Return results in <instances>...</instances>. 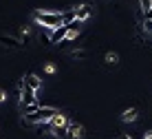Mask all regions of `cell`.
<instances>
[{"label":"cell","mask_w":152,"mask_h":139,"mask_svg":"<svg viewBox=\"0 0 152 139\" xmlns=\"http://www.w3.org/2000/svg\"><path fill=\"white\" fill-rule=\"evenodd\" d=\"M55 139H69V128H51Z\"/></svg>","instance_id":"obj_11"},{"label":"cell","mask_w":152,"mask_h":139,"mask_svg":"<svg viewBox=\"0 0 152 139\" xmlns=\"http://www.w3.org/2000/svg\"><path fill=\"white\" fill-rule=\"evenodd\" d=\"M55 71V66H53V64H46V73H49V75H51V73H53Z\"/></svg>","instance_id":"obj_16"},{"label":"cell","mask_w":152,"mask_h":139,"mask_svg":"<svg viewBox=\"0 0 152 139\" xmlns=\"http://www.w3.org/2000/svg\"><path fill=\"white\" fill-rule=\"evenodd\" d=\"M57 115V108L53 106H40L33 115H27L22 119V124H31V126H40V124H49L51 119Z\"/></svg>","instance_id":"obj_2"},{"label":"cell","mask_w":152,"mask_h":139,"mask_svg":"<svg viewBox=\"0 0 152 139\" xmlns=\"http://www.w3.org/2000/svg\"><path fill=\"white\" fill-rule=\"evenodd\" d=\"M2 101H7V90L0 88V104H2Z\"/></svg>","instance_id":"obj_15"},{"label":"cell","mask_w":152,"mask_h":139,"mask_svg":"<svg viewBox=\"0 0 152 139\" xmlns=\"http://www.w3.org/2000/svg\"><path fill=\"white\" fill-rule=\"evenodd\" d=\"M66 35H69V26H66V24H62V26H57V29L51 31V38H49V42H51V44L64 42V40H66Z\"/></svg>","instance_id":"obj_4"},{"label":"cell","mask_w":152,"mask_h":139,"mask_svg":"<svg viewBox=\"0 0 152 139\" xmlns=\"http://www.w3.org/2000/svg\"><path fill=\"white\" fill-rule=\"evenodd\" d=\"M139 2H141V11H143V15L148 11H152V0H139Z\"/></svg>","instance_id":"obj_13"},{"label":"cell","mask_w":152,"mask_h":139,"mask_svg":"<svg viewBox=\"0 0 152 139\" xmlns=\"http://www.w3.org/2000/svg\"><path fill=\"white\" fill-rule=\"evenodd\" d=\"M24 86L33 88L35 93H38V90H40V86H42V79H40L38 75H33V73H29V75L24 77Z\"/></svg>","instance_id":"obj_8"},{"label":"cell","mask_w":152,"mask_h":139,"mask_svg":"<svg viewBox=\"0 0 152 139\" xmlns=\"http://www.w3.org/2000/svg\"><path fill=\"white\" fill-rule=\"evenodd\" d=\"M137 115H139V110H137V108H126L124 113H121V121L130 124V121H134V119H137Z\"/></svg>","instance_id":"obj_9"},{"label":"cell","mask_w":152,"mask_h":139,"mask_svg":"<svg viewBox=\"0 0 152 139\" xmlns=\"http://www.w3.org/2000/svg\"><path fill=\"white\" fill-rule=\"evenodd\" d=\"M71 57H75V60H86V57H88V51L75 49V51H71Z\"/></svg>","instance_id":"obj_12"},{"label":"cell","mask_w":152,"mask_h":139,"mask_svg":"<svg viewBox=\"0 0 152 139\" xmlns=\"http://www.w3.org/2000/svg\"><path fill=\"white\" fill-rule=\"evenodd\" d=\"M91 13H93V7H91V4H82V7L75 9V20H77V22H84V20L91 18Z\"/></svg>","instance_id":"obj_7"},{"label":"cell","mask_w":152,"mask_h":139,"mask_svg":"<svg viewBox=\"0 0 152 139\" xmlns=\"http://www.w3.org/2000/svg\"><path fill=\"white\" fill-rule=\"evenodd\" d=\"M35 95H38V93H35L33 88L24 86L22 90H20V108H22V106H29V104H35V101H38Z\"/></svg>","instance_id":"obj_3"},{"label":"cell","mask_w":152,"mask_h":139,"mask_svg":"<svg viewBox=\"0 0 152 139\" xmlns=\"http://www.w3.org/2000/svg\"><path fill=\"white\" fill-rule=\"evenodd\" d=\"M84 137H86L84 126L77 124V121H71L69 124V139H84Z\"/></svg>","instance_id":"obj_5"},{"label":"cell","mask_w":152,"mask_h":139,"mask_svg":"<svg viewBox=\"0 0 152 139\" xmlns=\"http://www.w3.org/2000/svg\"><path fill=\"white\" fill-rule=\"evenodd\" d=\"M33 20L38 24H42V29H49V31H53V29L64 24L62 11H33Z\"/></svg>","instance_id":"obj_1"},{"label":"cell","mask_w":152,"mask_h":139,"mask_svg":"<svg viewBox=\"0 0 152 139\" xmlns=\"http://www.w3.org/2000/svg\"><path fill=\"white\" fill-rule=\"evenodd\" d=\"M104 62H106V66H117V64H119V55H117V53H106V57H104Z\"/></svg>","instance_id":"obj_10"},{"label":"cell","mask_w":152,"mask_h":139,"mask_svg":"<svg viewBox=\"0 0 152 139\" xmlns=\"http://www.w3.org/2000/svg\"><path fill=\"white\" fill-rule=\"evenodd\" d=\"M141 29H143L145 33H152V20H148V18H143V24H141Z\"/></svg>","instance_id":"obj_14"},{"label":"cell","mask_w":152,"mask_h":139,"mask_svg":"<svg viewBox=\"0 0 152 139\" xmlns=\"http://www.w3.org/2000/svg\"><path fill=\"white\" fill-rule=\"evenodd\" d=\"M143 139H152V132H145V137Z\"/></svg>","instance_id":"obj_17"},{"label":"cell","mask_w":152,"mask_h":139,"mask_svg":"<svg viewBox=\"0 0 152 139\" xmlns=\"http://www.w3.org/2000/svg\"><path fill=\"white\" fill-rule=\"evenodd\" d=\"M0 44H4L7 49H22V40H18V38H13V35H4V33H0Z\"/></svg>","instance_id":"obj_6"},{"label":"cell","mask_w":152,"mask_h":139,"mask_svg":"<svg viewBox=\"0 0 152 139\" xmlns=\"http://www.w3.org/2000/svg\"><path fill=\"white\" fill-rule=\"evenodd\" d=\"M119 139H132V137H128V135H119Z\"/></svg>","instance_id":"obj_18"}]
</instances>
